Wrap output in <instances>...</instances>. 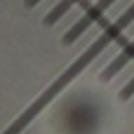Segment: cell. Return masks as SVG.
Listing matches in <instances>:
<instances>
[{"instance_id":"cell-1","label":"cell","mask_w":134,"mask_h":134,"mask_svg":"<svg viewBox=\"0 0 134 134\" xmlns=\"http://www.w3.org/2000/svg\"><path fill=\"white\" fill-rule=\"evenodd\" d=\"M111 5H115V0H97L94 5H90V7L85 9V14H82V16H80V19H78V21L66 31V33H64V42H66V45L75 42V40H78V38L90 28V26H94V24H97V21H99V19L111 9Z\"/></svg>"},{"instance_id":"cell-5","label":"cell","mask_w":134,"mask_h":134,"mask_svg":"<svg viewBox=\"0 0 134 134\" xmlns=\"http://www.w3.org/2000/svg\"><path fill=\"white\" fill-rule=\"evenodd\" d=\"M40 0H26V7H33V5H38Z\"/></svg>"},{"instance_id":"cell-3","label":"cell","mask_w":134,"mask_h":134,"mask_svg":"<svg viewBox=\"0 0 134 134\" xmlns=\"http://www.w3.org/2000/svg\"><path fill=\"white\" fill-rule=\"evenodd\" d=\"M78 2H80V0H59V2H57V5H54V7L45 14V24H47V26L57 24V21H59V19H61V16L71 9V7H75Z\"/></svg>"},{"instance_id":"cell-2","label":"cell","mask_w":134,"mask_h":134,"mask_svg":"<svg viewBox=\"0 0 134 134\" xmlns=\"http://www.w3.org/2000/svg\"><path fill=\"white\" fill-rule=\"evenodd\" d=\"M130 61H134V40H130L127 45H122V49L113 57V61H108V66L101 71V80H111V78L118 75Z\"/></svg>"},{"instance_id":"cell-4","label":"cell","mask_w":134,"mask_h":134,"mask_svg":"<svg viewBox=\"0 0 134 134\" xmlns=\"http://www.w3.org/2000/svg\"><path fill=\"white\" fill-rule=\"evenodd\" d=\"M132 94H134V75L130 78V80H127V85L120 90V99H130Z\"/></svg>"}]
</instances>
